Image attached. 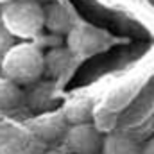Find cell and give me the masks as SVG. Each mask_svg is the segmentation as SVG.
Returning <instances> with one entry per match:
<instances>
[{"label": "cell", "mask_w": 154, "mask_h": 154, "mask_svg": "<svg viewBox=\"0 0 154 154\" xmlns=\"http://www.w3.org/2000/svg\"><path fill=\"white\" fill-rule=\"evenodd\" d=\"M48 154H70L68 151H48Z\"/></svg>", "instance_id": "obj_17"}, {"label": "cell", "mask_w": 154, "mask_h": 154, "mask_svg": "<svg viewBox=\"0 0 154 154\" xmlns=\"http://www.w3.org/2000/svg\"><path fill=\"white\" fill-rule=\"evenodd\" d=\"M16 43H13V36L5 31V27L0 23V59L14 47Z\"/></svg>", "instance_id": "obj_14"}, {"label": "cell", "mask_w": 154, "mask_h": 154, "mask_svg": "<svg viewBox=\"0 0 154 154\" xmlns=\"http://www.w3.org/2000/svg\"><path fill=\"white\" fill-rule=\"evenodd\" d=\"M11 2H14V0H0V5L4 7V5H7V4H11Z\"/></svg>", "instance_id": "obj_18"}, {"label": "cell", "mask_w": 154, "mask_h": 154, "mask_svg": "<svg viewBox=\"0 0 154 154\" xmlns=\"http://www.w3.org/2000/svg\"><path fill=\"white\" fill-rule=\"evenodd\" d=\"M2 77L18 86H31L45 74V54L36 43H16L2 59Z\"/></svg>", "instance_id": "obj_1"}, {"label": "cell", "mask_w": 154, "mask_h": 154, "mask_svg": "<svg viewBox=\"0 0 154 154\" xmlns=\"http://www.w3.org/2000/svg\"><path fill=\"white\" fill-rule=\"evenodd\" d=\"M72 65V52L68 47H56L45 54V75L57 79L65 75Z\"/></svg>", "instance_id": "obj_9"}, {"label": "cell", "mask_w": 154, "mask_h": 154, "mask_svg": "<svg viewBox=\"0 0 154 154\" xmlns=\"http://www.w3.org/2000/svg\"><path fill=\"white\" fill-rule=\"evenodd\" d=\"M95 111L97 109L93 106V100L90 97L79 95V97L70 99L65 104L63 116L66 118V122L70 125H81V124H91Z\"/></svg>", "instance_id": "obj_7"}, {"label": "cell", "mask_w": 154, "mask_h": 154, "mask_svg": "<svg viewBox=\"0 0 154 154\" xmlns=\"http://www.w3.org/2000/svg\"><path fill=\"white\" fill-rule=\"evenodd\" d=\"M23 100V90L16 82L0 77V111H11Z\"/></svg>", "instance_id": "obj_11"}, {"label": "cell", "mask_w": 154, "mask_h": 154, "mask_svg": "<svg viewBox=\"0 0 154 154\" xmlns=\"http://www.w3.org/2000/svg\"><path fill=\"white\" fill-rule=\"evenodd\" d=\"M91 124L97 127L99 133H102L104 136L115 133V127H116V115L109 109H97L95 115H93V120Z\"/></svg>", "instance_id": "obj_12"}, {"label": "cell", "mask_w": 154, "mask_h": 154, "mask_svg": "<svg viewBox=\"0 0 154 154\" xmlns=\"http://www.w3.org/2000/svg\"><path fill=\"white\" fill-rule=\"evenodd\" d=\"M65 143L70 154H102L104 134L99 133L93 124L70 125Z\"/></svg>", "instance_id": "obj_3"}, {"label": "cell", "mask_w": 154, "mask_h": 154, "mask_svg": "<svg viewBox=\"0 0 154 154\" xmlns=\"http://www.w3.org/2000/svg\"><path fill=\"white\" fill-rule=\"evenodd\" d=\"M25 142L16 136H2L0 138V154H23Z\"/></svg>", "instance_id": "obj_13"}, {"label": "cell", "mask_w": 154, "mask_h": 154, "mask_svg": "<svg viewBox=\"0 0 154 154\" xmlns=\"http://www.w3.org/2000/svg\"><path fill=\"white\" fill-rule=\"evenodd\" d=\"M102 154H142V145L131 134L115 131L104 136Z\"/></svg>", "instance_id": "obj_8"}, {"label": "cell", "mask_w": 154, "mask_h": 154, "mask_svg": "<svg viewBox=\"0 0 154 154\" xmlns=\"http://www.w3.org/2000/svg\"><path fill=\"white\" fill-rule=\"evenodd\" d=\"M142 154H154V136L142 145Z\"/></svg>", "instance_id": "obj_16"}, {"label": "cell", "mask_w": 154, "mask_h": 154, "mask_svg": "<svg viewBox=\"0 0 154 154\" xmlns=\"http://www.w3.org/2000/svg\"><path fill=\"white\" fill-rule=\"evenodd\" d=\"M102 45V36L99 31L88 27V25H77L68 34V48L72 54L88 56Z\"/></svg>", "instance_id": "obj_5"}, {"label": "cell", "mask_w": 154, "mask_h": 154, "mask_svg": "<svg viewBox=\"0 0 154 154\" xmlns=\"http://www.w3.org/2000/svg\"><path fill=\"white\" fill-rule=\"evenodd\" d=\"M23 154H48V151L45 149V143L39 140H31L25 143V152Z\"/></svg>", "instance_id": "obj_15"}, {"label": "cell", "mask_w": 154, "mask_h": 154, "mask_svg": "<svg viewBox=\"0 0 154 154\" xmlns=\"http://www.w3.org/2000/svg\"><path fill=\"white\" fill-rule=\"evenodd\" d=\"M43 9H45V29L50 34H56V36L70 34V31L74 29V23L65 5H61L59 2H48L43 5Z\"/></svg>", "instance_id": "obj_6"}, {"label": "cell", "mask_w": 154, "mask_h": 154, "mask_svg": "<svg viewBox=\"0 0 154 154\" xmlns=\"http://www.w3.org/2000/svg\"><path fill=\"white\" fill-rule=\"evenodd\" d=\"M54 99V84L48 81H38L23 91V100L31 109H43Z\"/></svg>", "instance_id": "obj_10"}, {"label": "cell", "mask_w": 154, "mask_h": 154, "mask_svg": "<svg viewBox=\"0 0 154 154\" xmlns=\"http://www.w3.org/2000/svg\"><path fill=\"white\" fill-rule=\"evenodd\" d=\"M0 23L13 38L34 39L45 29V9L39 0H14L2 7Z\"/></svg>", "instance_id": "obj_2"}, {"label": "cell", "mask_w": 154, "mask_h": 154, "mask_svg": "<svg viewBox=\"0 0 154 154\" xmlns=\"http://www.w3.org/2000/svg\"><path fill=\"white\" fill-rule=\"evenodd\" d=\"M66 133H68V122L63 116V113H47L31 122L32 138L43 143H50L59 138H65Z\"/></svg>", "instance_id": "obj_4"}]
</instances>
